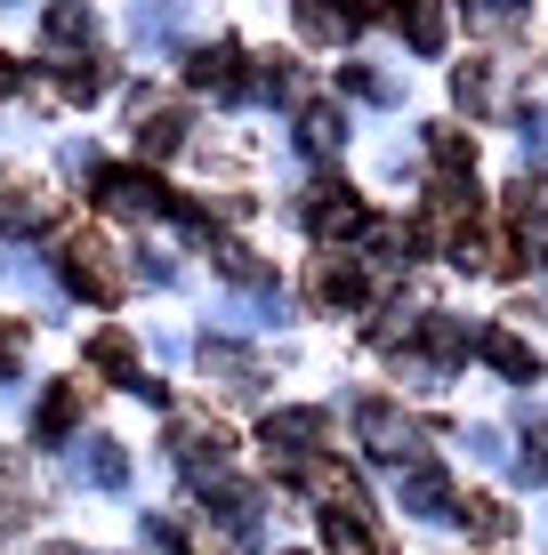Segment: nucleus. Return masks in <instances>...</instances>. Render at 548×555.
I'll return each instance as SVG.
<instances>
[{"label": "nucleus", "mask_w": 548, "mask_h": 555, "mask_svg": "<svg viewBox=\"0 0 548 555\" xmlns=\"http://www.w3.org/2000/svg\"><path fill=\"white\" fill-rule=\"evenodd\" d=\"M202 371H218V378H234V387H258V354H242V347H226V338H202Z\"/></svg>", "instance_id": "4468645a"}, {"label": "nucleus", "mask_w": 548, "mask_h": 555, "mask_svg": "<svg viewBox=\"0 0 548 555\" xmlns=\"http://www.w3.org/2000/svg\"><path fill=\"white\" fill-rule=\"evenodd\" d=\"M56 98H65V105L105 98V65H65V73H56Z\"/></svg>", "instance_id": "5701e85b"}, {"label": "nucleus", "mask_w": 548, "mask_h": 555, "mask_svg": "<svg viewBox=\"0 0 548 555\" xmlns=\"http://www.w3.org/2000/svg\"><path fill=\"white\" fill-rule=\"evenodd\" d=\"M298 218H307V234H315V242H355V234H371V209L355 202L347 185H315Z\"/></svg>", "instance_id": "20e7f679"}, {"label": "nucleus", "mask_w": 548, "mask_h": 555, "mask_svg": "<svg viewBox=\"0 0 548 555\" xmlns=\"http://www.w3.org/2000/svg\"><path fill=\"white\" fill-rule=\"evenodd\" d=\"M49 555H81V547H49Z\"/></svg>", "instance_id": "2f4dec72"}, {"label": "nucleus", "mask_w": 548, "mask_h": 555, "mask_svg": "<svg viewBox=\"0 0 548 555\" xmlns=\"http://www.w3.org/2000/svg\"><path fill=\"white\" fill-rule=\"evenodd\" d=\"M98 202L113 218H186V202L169 194L154 169H129V162H105L98 169Z\"/></svg>", "instance_id": "f257e3e1"}, {"label": "nucleus", "mask_w": 548, "mask_h": 555, "mask_svg": "<svg viewBox=\"0 0 548 555\" xmlns=\"http://www.w3.org/2000/svg\"><path fill=\"white\" fill-rule=\"evenodd\" d=\"M49 41H89V9H49Z\"/></svg>", "instance_id": "cd10ccee"}, {"label": "nucleus", "mask_w": 548, "mask_h": 555, "mask_svg": "<svg viewBox=\"0 0 548 555\" xmlns=\"http://www.w3.org/2000/svg\"><path fill=\"white\" fill-rule=\"evenodd\" d=\"M517 467H524V483H548V427L533 435V443H524V459H517Z\"/></svg>", "instance_id": "c85d7f7f"}, {"label": "nucleus", "mask_w": 548, "mask_h": 555, "mask_svg": "<svg viewBox=\"0 0 548 555\" xmlns=\"http://www.w3.org/2000/svg\"><path fill=\"white\" fill-rule=\"evenodd\" d=\"M122 475H129V459H122V443H89V483H122Z\"/></svg>", "instance_id": "bb28decb"}, {"label": "nucleus", "mask_w": 548, "mask_h": 555, "mask_svg": "<svg viewBox=\"0 0 548 555\" xmlns=\"http://www.w3.org/2000/svg\"><path fill=\"white\" fill-rule=\"evenodd\" d=\"M508 225H548V178H517L508 185Z\"/></svg>", "instance_id": "6ab92c4d"}, {"label": "nucleus", "mask_w": 548, "mask_h": 555, "mask_svg": "<svg viewBox=\"0 0 548 555\" xmlns=\"http://www.w3.org/2000/svg\"><path fill=\"white\" fill-rule=\"evenodd\" d=\"M476 354L493 362L500 378H533V347H524L517 331H484V338H476Z\"/></svg>", "instance_id": "ddd939ff"}, {"label": "nucleus", "mask_w": 548, "mask_h": 555, "mask_svg": "<svg viewBox=\"0 0 548 555\" xmlns=\"http://www.w3.org/2000/svg\"><path fill=\"white\" fill-rule=\"evenodd\" d=\"M395 25H404V41H411V49H444V16H436V9H404Z\"/></svg>", "instance_id": "393cba45"}, {"label": "nucleus", "mask_w": 548, "mask_h": 555, "mask_svg": "<svg viewBox=\"0 0 548 555\" xmlns=\"http://www.w3.org/2000/svg\"><path fill=\"white\" fill-rule=\"evenodd\" d=\"M307 298L323 306V314H355V306H364V266H355V258H315Z\"/></svg>", "instance_id": "6e6552de"}, {"label": "nucleus", "mask_w": 548, "mask_h": 555, "mask_svg": "<svg viewBox=\"0 0 548 555\" xmlns=\"http://www.w3.org/2000/svg\"><path fill=\"white\" fill-rule=\"evenodd\" d=\"M89 371H105L113 387H129V395L145 387V371H138V347H129L122 331H98V338H89Z\"/></svg>", "instance_id": "9b49d317"}, {"label": "nucleus", "mask_w": 548, "mask_h": 555, "mask_svg": "<svg viewBox=\"0 0 548 555\" xmlns=\"http://www.w3.org/2000/svg\"><path fill=\"white\" fill-rule=\"evenodd\" d=\"M258 435H267V451H282V459H298V467H307V459L331 443V418H323V411H267V427H258ZM298 467H291V475H298Z\"/></svg>", "instance_id": "423d86ee"}, {"label": "nucleus", "mask_w": 548, "mask_h": 555, "mask_svg": "<svg viewBox=\"0 0 548 555\" xmlns=\"http://www.w3.org/2000/svg\"><path fill=\"white\" fill-rule=\"evenodd\" d=\"M178 145H186V113L162 105V98H138V153L145 162H169Z\"/></svg>", "instance_id": "9d476101"}, {"label": "nucleus", "mask_w": 548, "mask_h": 555, "mask_svg": "<svg viewBox=\"0 0 548 555\" xmlns=\"http://www.w3.org/2000/svg\"><path fill=\"white\" fill-rule=\"evenodd\" d=\"M186 81H194V89H218V98H251L258 73H242V41H218V49H202L194 65H186Z\"/></svg>", "instance_id": "0eeeda50"}, {"label": "nucleus", "mask_w": 548, "mask_h": 555, "mask_svg": "<svg viewBox=\"0 0 548 555\" xmlns=\"http://www.w3.org/2000/svg\"><path fill=\"white\" fill-rule=\"evenodd\" d=\"M56 274H65V291H81L89 306H113L129 291V274L113 266V250L98 234H65V242H56Z\"/></svg>", "instance_id": "f03ea898"}, {"label": "nucleus", "mask_w": 548, "mask_h": 555, "mask_svg": "<svg viewBox=\"0 0 548 555\" xmlns=\"http://www.w3.org/2000/svg\"><path fill=\"white\" fill-rule=\"evenodd\" d=\"M211 258H218V274H226V282H234V291H267V282H275V274H267V266H258L251 250H242V242H218V250H211Z\"/></svg>", "instance_id": "a211bd4d"}, {"label": "nucleus", "mask_w": 548, "mask_h": 555, "mask_svg": "<svg viewBox=\"0 0 548 555\" xmlns=\"http://www.w3.org/2000/svg\"><path fill=\"white\" fill-rule=\"evenodd\" d=\"M404 507L428 515V524H451V483H444V467H411V475H404Z\"/></svg>", "instance_id": "f8f14e48"}, {"label": "nucleus", "mask_w": 548, "mask_h": 555, "mask_svg": "<svg viewBox=\"0 0 548 555\" xmlns=\"http://www.w3.org/2000/svg\"><path fill=\"white\" fill-rule=\"evenodd\" d=\"M16 362H25V331H16V322H0V378H9Z\"/></svg>", "instance_id": "c756f323"}, {"label": "nucleus", "mask_w": 548, "mask_h": 555, "mask_svg": "<svg viewBox=\"0 0 548 555\" xmlns=\"http://www.w3.org/2000/svg\"><path fill=\"white\" fill-rule=\"evenodd\" d=\"M428 153H436L444 178H468V169H476V145H468L460 129H428Z\"/></svg>", "instance_id": "412c9836"}, {"label": "nucleus", "mask_w": 548, "mask_h": 555, "mask_svg": "<svg viewBox=\"0 0 548 555\" xmlns=\"http://www.w3.org/2000/svg\"><path fill=\"white\" fill-rule=\"evenodd\" d=\"M355 435H364V451L371 459H395V467H420V451H411V418L387 403V395H364V403H355Z\"/></svg>", "instance_id": "7ed1b4c3"}, {"label": "nucleus", "mask_w": 548, "mask_h": 555, "mask_svg": "<svg viewBox=\"0 0 548 555\" xmlns=\"http://www.w3.org/2000/svg\"><path fill=\"white\" fill-rule=\"evenodd\" d=\"M364 16H331V9H298V33L307 41H339V33H355Z\"/></svg>", "instance_id": "a878e982"}, {"label": "nucleus", "mask_w": 548, "mask_h": 555, "mask_svg": "<svg viewBox=\"0 0 548 555\" xmlns=\"http://www.w3.org/2000/svg\"><path fill=\"white\" fill-rule=\"evenodd\" d=\"M339 81H347L355 98H387V81H380V73H364V65H347V73H339Z\"/></svg>", "instance_id": "7c9ffc66"}, {"label": "nucleus", "mask_w": 548, "mask_h": 555, "mask_svg": "<svg viewBox=\"0 0 548 555\" xmlns=\"http://www.w3.org/2000/svg\"><path fill=\"white\" fill-rule=\"evenodd\" d=\"M420 338H428V354H436V362H460L468 347H476V331H468L460 314H428V322H420Z\"/></svg>", "instance_id": "2eb2a0df"}, {"label": "nucleus", "mask_w": 548, "mask_h": 555, "mask_svg": "<svg viewBox=\"0 0 548 555\" xmlns=\"http://www.w3.org/2000/svg\"><path fill=\"white\" fill-rule=\"evenodd\" d=\"M451 515H460V524L476 531V540H508V507H500V500H460Z\"/></svg>", "instance_id": "4be33fe9"}, {"label": "nucleus", "mask_w": 548, "mask_h": 555, "mask_svg": "<svg viewBox=\"0 0 548 555\" xmlns=\"http://www.w3.org/2000/svg\"><path fill=\"white\" fill-rule=\"evenodd\" d=\"M451 98H460L468 113H493V73H484V65H460V73H451Z\"/></svg>", "instance_id": "b1692460"}, {"label": "nucleus", "mask_w": 548, "mask_h": 555, "mask_svg": "<svg viewBox=\"0 0 548 555\" xmlns=\"http://www.w3.org/2000/svg\"><path fill=\"white\" fill-rule=\"evenodd\" d=\"M56 218V202H49V185L41 178H0V225H9V234H33V225H49Z\"/></svg>", "instance_id": "1a4fd4ad"}, {"label": "nucleus", "mask_w": 548, "mask_h": 555, "mask_svg": "<svg viewBox=\"0 0 548 555\" xmlns=\"http://www.w3.org/2000/svg\"><path fill=\"white\" fill-rule=\"evenodd\" d=\"M178 467L194 475L202 491L226 483V467H234V435H226L218 418H194V427H178Z\"/></svg>", "instance_id": "39448f33"}, {"label": "nucleus", "mask_w": 548, "mask_h": 555, "mask_svg": "<svg viewBox=\"0 0 548 555\" xmlns=\"http://www.w3.org/2000/svg\"><path fill=\"white\" fill-rule=\"evenodd\" d=\"M411 250H420V225H380L371 218V258L380 266H411Z\"/></svg>", "instance_id": "aec40b11"}, {"label": "nucleus", "mask_w": 548, "mask_h": 555, "mask_svg": "<svg viewBox=\"0 0 548 555\" xmlns=\"http://www.w3.org/2000/svg\"><path fill=\"white\" fill-rule=\"evenodd\" d=\"M81 403H89V387H81V378H56V387H49V403H41V435H65L73 418H81Z\"/></svg>", "instance_id": "dca6fc26"}, {"label": "nucleus", "mask_w": 548, "mask_h": 555, "mask_svg": "<svg viewBox=\"0 0 548 555\" xmlns=\"http://www.w3.org/2000/svg\"><path fill=\"white\" fill-rule=\"evenodd\" d=\"M339 138H347L339 105H307V113H298V145H307V153H339Z\"/></svg>", "instance_id": "f3484780"}]
</instances>
